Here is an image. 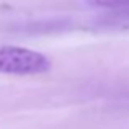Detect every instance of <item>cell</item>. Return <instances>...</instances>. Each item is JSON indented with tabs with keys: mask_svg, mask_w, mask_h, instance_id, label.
<instances>
[{
	"mask_svg": "<svg viewBox=\"0 0 129 129\" xmlns=\"http://www.w3.org/2000/svg\"><path fill=\"white\" fill-rule=\"evenodd\" d=\"M51 60L38 51L21 46L0 47V74L8 75H39L51 70Z\"/></svg>",
	"mask_w": 129,
	"mask_h": 129,
	"instance_id": "obj_1",
	"label": "cell"
},
{
	"mask_svg": "<svg viewBox=\"0 0 129 129\" xmlns=\"http://www.w3.org/2000/svg\"><path fill=\"white\" fill-rule=\"evenodd\" d=\"M88 3L98 8L108 10H129V0H88Z\"/></svg>",
	"mask_w": 129,
	"mask_h": 129,
	"instance_id": "obj_2",
	"label": "cell"
}]
</instances>
